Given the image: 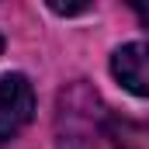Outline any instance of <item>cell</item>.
Listing matches in <instances>:
<instances>
[{
  "label": "cell",
  "instance_id": "obj_4",
  "mask_svg": "<svg viewBox=\"0 0 149 149\" xmlns=\"http://www.w3.org/2000/svg\"><path fill=\"white\" fill-rule=\"evenodd\" d=\"M114 149H149V121L114 114Z\"/></svg>",
  "mask_w": 149,
  "mask_h": 149
},
{
  "label": "cell",
  "instance_id": "obj_1",
  "mask_svg": "<svg viewBox=\"0 0 149 149\" xmlns=\"http://www.w3.org/2000/svg\"><path fill=\"white\" fill-rule=\"evenodd\" d=\"M56 139L59 149H114V111L87 80L59 90Z\"/></svg>",
  "mask_w": 149,
  "mask_h": 149
},
{
  "label": "cell",
  "instance_id": "obj_2",
  "mask_svg": "<svg viewBox=\"0 0 149 149\" xmlns=\"http://www.w3.org/2000/svg\"><path fill=\"white\" fill-rule=\"evenodd\" d=\"M35 118V90L24 73L0 76V142L17 139Z\"/></svg>",
  "mask_w": 149,
  "mask_h": 149
},
{
  "label": "cell",
  "instance_id": "obj_6",
  "mask_svg": "<svg viewBox=\"0 0 149 149\" xmlns=\"http://www.w3.org/2000/svg\"><path fill=\"white\" fill-rule=\"evenodd\" d=\"M132 10H135V17H139V24L149 31V3H132Z\"/></svg>",
  "mask_w": 149,
  "mask_h": 149
},
{
  "label": "cell",
  "instance_id": "obj_7",
  "mask_svg": "<svg viewBox=\"0 0 149 149\" xmlns=\"http://www.w3.org/2000/svg\"><path fill=\"white\" fill-rule=\"evenodd\" d=\"M0 52H3V38H0Z\"/></svg>",
  "mask_w": 149,
  "mask_h": 149
},
{
  "label": "cell",
  "instance_id": "obj_3",
  "mask_svg": "<svg viewBox=\"0 0 149 149\" xmlns=\"http://www.w3.org/2000/svg\"><path fill=\"white\" fill-rule=\"evenodd\" d=\"M111 73L132 97H149V42H128L114 49Z\"/></svg>",
  "mask_w": 149,
  "mask_h": 149
},
{
  "label": "cell",
  "instance_id": "obj_5",
  "mask_svg": "<svg viewBox=\"0 0 149 149\" xmlns=\"http://www.w3.org/2000/svg\"><path fill=\"white\" fill-rule=\"evenodd\" d=\"M56 14H63V17H70V14H83V10H90L87 3H80V7H73V3H49Z\"/></svg>",
  "mask_w": 149,
  "mask_h": 149
}]
</instances>
